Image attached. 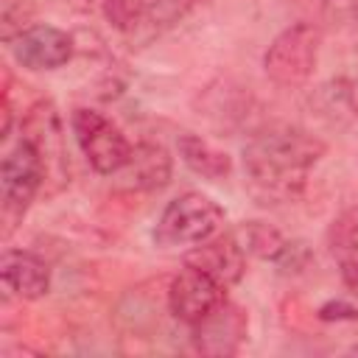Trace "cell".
Wrapping results in <instances>:
<instances>
[{"instance_id":"cell-1","label":"cell","mask_w":358,"mask_h":358,"mask_svg":"<svg viewBox=\"0 0 358 358\" xmlns=\"http://www.w3.org/2000/svg\"><path fill=\"white\" fill-rule=\"evenodd\" d=\"M324 157V143L299 126L274 123L243 145V176L249 193L260 204L294 201L310 168Z\"/></svg>"},{"instance_id":"cell-2","label":"cell","mask_w":358,"mask_h":358,"mask_svg":"<svg viewBox=\"0 0 358 358\" xmlns=\"http://www.w3.org/2000/svg\"><path fill=\"white\" fill-rule=\"evenodd\" d=\"M224 224V210L204 193L187 190L182 196H176L173 201H168V207L162 210L157 229H154V241L159 246H196L213 235H218Z\"/></svg>"},{"instance_id":"cell-3","label":"cell","mask_w":358,"mask_h":358,"mask_svg":"<svg viewBox=\"0 0 358 358\" xmlns=\"http://www.w3.org/2000/svg\"><path fill=\"white\" fill-rule=\"evenodd\" d=\"M319 45L322 34L310 22H296L277 34V39L268 45L263 56L266 76L280 87H299L305 84L319 62Z\"/></svg>"},{"instance_id":"cell-4","label":"cell","mask_w":358,"mask_h":358,"mask_svg":"<svg viewBox=\"0 0 358 358\" xmlns=\"http://www.w3.org/2000/svg\"><path fill=\"white\" fill-rule=\"evenodd\" d=\"M70 126H73V134H76L78 148L84 151V157H87V162L92 165L95 173L115 176L129 162L134 145L101 112L87 109V106H78V109H73Z\"/></svg>"},{"instance_id":"cell-5","label":"cell","mask_w":358,"mask_h":358,"mask_svg":"<svg viewBox=\"0 0 358 358\" xmlns=\"http://www.w3.org/2000/svg\"><path fill=\"white\" fill-rule=\"evenodd\" d=\"M45 185V165L36 148L22 137L0 165V196H3V218L8 229L17 218L25 215L36 190Z\"/></svg>"},{"instance_id":"cell-6","label":"cell","mask_w":358,"mask_h":358,"mask_svg":"<svg viewBox=\"0 0 358 358\" xmlns=\"http://www.w3.org/2000/svg\"><path fill=\"white\" fill-rule=\"evenodd\" d=\"M227 288H221L215 280H210L207 274L185 266V271H179L173 280H171V288H168V308L171 313L185 322V324H196L201 322L204 316H210L227 296H224Z\"/></svg>"},{"instance_id":"cell-7","label":"cell","mask_w":358,"mask_h":358,"mask_svg":"<svg viewBox=\"0 0 358 358\" xmlns=\"http://www.w3.org/2000/svg\"><path fill=\"white\" fill-rule=\"evenodd\" d=\"M185 266L207 274L221 288H232L246 271V252L235 235H213L185 255Z\"/></svg>"},{"instance_id":"cell-8","label":"cell","mask_w":358,"mask_h":358,"mask_svg":"<svg viewBox=\"0 0 358 358\" xmlns=\"http://www.w3.org/2000/svg\"><path fill=\"white\" fill-rule=\"evenodd\" d=\"M8 45L28 70H56L73 59V36L56 25H31Z\"/></svg>"},{"instance_id":"cell-9","label":"cell","mask_w":358,"mask_h":358,"mask_svg":"<svg viewBox=\"0 0 358 358\" xmlns=\"http://www.w3.org/2000/svg\"><path fill=\"white\" fill-rule=\"evenodd\" d=\"M246 338V316L238 305L221 302L210 316L193 324V344L204 355H232Z\"/></svg>"},{"instance_id":"cell-10","label":"cell","mask_w":358,"mask_h":358,"mask_svg":"<svg viewBox=\"0 0 358 358\" xmlns=\"http://www.w3.org/2000/svg\"><path fill=\"white\" fill-rule=\"evenodd\" d=\"M0 277L20 299H39L50 291V268L42 257L22 249H6L0 260Z\"/></svg>"},{"instance_id":"cell-11","label":"cell","mask_w":358,"mask_h":358,"mask_svg":"<svg viewBox=\"0 0 358 358\" xmlns=\"http://www.w3.org/2000/svg\"><path fill=\"white\" fill-rule=\"evenodd\" d=\"M22 137L36 148V154L42 157V165H45V179L50 173V168L56 165L59 171H64V140H62V123H59V115L53 109L50 101H39L25 123H22Z\"/></svg>"},{"instance_id":"cell-12","label":"cell","mask_w":358,"mask_h":358,"mask_svg":"<svg viewBox=\"0 0 358 358\" xmlns=\"http://www.w3.org/2000/svg\"><path fill=\"white\" fill-rule=\"evenodd\" d=\"M117 176L131 190H157L171 179V157L157 143H140L131 148V157Z\"/></svg>"},{"instance_id":"cell-13","label":"cell","mask_w":358,"mask_h":358,"mask_svg":"<svg viewBox=\"0 0 358 358\" xmlns=\"http://www.w3.org/2000/svg\"><path fill=\"white\" fill-rule=\"evenodd\" d=\"M179 154L185 159V165L204 176V179H221L232 171V159L227 151H218L215 145H210L207 140L196 137V134H182L179 137Z\"/></svg>"},{"instance_id":"cell-14","label":"cell","mask_w":358,"mask_h":358,"mask_svg":"<svg viewBox=\"0 0 358 358\" xmlns=\"http://www.w3.org/2000/svg\"><path fill=\"white\" fill-rule=\"evenodd\" d=\"M330 255L350 288H358V218L344 215L330 229Z\"/></svg>"},{"instance_id":"cell-15","label":"cell","mask_w":358,"mask_h":358,"mask_svg":"<svg viewBox=\"0 0 358 358\" xmlns=\"http://www.w3.org/2000/svg\"><path fill=\"white\" fill-rule=\"evenodd\" d=\"M235 238H238V243L243 246L246 255H257L263 260H280L291 249V243L282 238V232L263 224V221H246L235 232Z\"/></svg>"},{"instance_id":"cell-16","label":"cell","mask_w":358,"mask_h":358,"mask_svg":"<svg viewBox=\"0 0 358 358\" xmlns=\"http://www.w3.org/2000/svg\"><path fill=\"white\" fill-rule=\"evenodd\" d=\"M148 3L151 0H101L103 17L109 20V25L117 28V31H123V34L134 31L145 20Z\"/></svg>"},{"instance_id":"cell-17","label":"cell","mask_w":358,"mask_h":358,"mask_svg":"<svg viewBox=\"0 0 358 358\" xmlns=\"http://www.w3.org/2000/svg\"><path fill=\"white\" fill-rule=\"evenodd\" d=\"M34 6L31 0H0V34L6 42H14L25 28H31Z\"/></svg>"},{"instance_id":"cell-18","label":"cell","mask_w":358,"mask_h":358,"mask_svg":"<svg viewBox=\"0 0 358 358\" xmlns=\"http://www.w3.org/2000/svg\"><path fill=\"white\" fill-rule=\"evenodd\" d=\"M322 319H358V310L347 302H327L322 310H319Z\"/></svg>"},{"instance_id":"cell-19","label":"cell","mask_w":358,"mask_h":358,"mask_svg":"<svg viewBox=\"0 0 358 358\" xmlns=\"http://www.w3.org/2000/svg\"><path fill=\"white\" fill-rule=\"evenodd\" d=\"M352 352H355V355H358V347H352Z\"/></svg>"}]
</instances>
